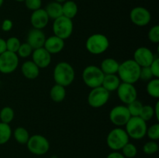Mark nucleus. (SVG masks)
I'll return each mask as SVG.
<instances>
[{
    "label": "nucleus",
    "mask_w": 159,
    "mask_h": 158,
    "mask_svg": "<svg viewBox=\"0 0 159 158\" xmlns=\"http://www.w3.org/2000/svg\"><path fill=\"white\" fill-rule=\"evenodd\" d=\"M78 12H79V8L74 1L68 0L62 3V14L64 16L72 20L76 16Z\"/></svg>",
    "instance_id": "23"
},
{
    "label": "nucleus",
    "mask_w": 159,
    "mask_h": 158,
    "mask_svg": "<svg viewBox=\"0 0 159 158\" xmlns=\"http://www.w3.org/2000/svg\"><path fill=\"white\" fill-rule=\"evenodd\" d=\"M54 1L57 2L61 3V4H62V3H64L65 1H67V0H54Z\"/></svg>",
    "instance_id": "44"
},
{
    "label": "nucleus",
    "mask_w": 159,
    "mask_h": 158,
    "mask_svg": "<svg viewBox=\"0 0 159 158\" xmlns=\"http://www.w3.org/2000/svg\"><path fill=\"white\" fill-rule=\"evenodd\" d=\"M143 105H144L140 101H138V99L127 104V107L129 112H130V116H139Z\"/></svg>",
    "instance_id": "29"
},
{
    "label": "nucleus",
    "mask_w": 159,
    "mask_h": 158,
    "mask_svg": "<svg viewBox=\"0 0 159 158\" xmlns=\"http://www.w3.org/2000/svg\"><path fill=\"white\" fill-rule=\"evenodd\" d=\"M6 50H6V40L0 37V54H2V53H4L5 51Z\"/></svg>",
    "instance_id": "42"
},
{
    "label": "nucleus",
    "mask_w": 159,
    "mask_h": 158,
    "mask_svg": "<svg viewBox=\"0 0 159 158\" xmlns=\"http://www.w3.org/2000/svg\"><path fill=\"white\" fill-rule=\"evenodd\" d=\"M130 18L132 23L138 26H145L151 22L152 15L148 9L142 6H137L131 9Z\"/></svg>",
    "instance_id": "12"
},
{
    "label": "nucleus",
    "mask_w": 159,
    "mask_h": 158,
    "mask_svg": "<svg viewBox=\"0 0 159 158\" xmlns=\"http://www.w3.org/2000/svg\"><path fill=\"white\" fill-rule=\"evenodd\" d=\"M31 56L32 61L40 69L48 68L51 62V54L43 47L34 50Z\"/></svg>",
    "instance_id": "15"
},
{
    "label": "nucleus",
    "mask_w": 159,
    "mask_h": 158,
    "mask_svg": "<svg viewBox=\"0 0 159 158\" xmlns=\"http://www.w3.org/2000/svg\"><path fill=\"white\" fill-rule=\"evenodd\" d=\"M15 1H16V2H24L25 0H15Z\"/></svg>",
    "instance_id": "46"
},
{
    "label": "nucleus",
    "mask_w": 159,
    "mask_h": 158,
    "mask_svg": "<svg viewBox=\"0 0 159 158\" xmlns=\"http://www.w3.org/2000/svg\"><path fill=\"white\" fill-rule=\"evenodd\" d=\"M49 17L44 9H39L33 11L30 15V23L34 29H43L49 22Z\"/></svg>",
    "instance_id": "17"
},
{
    "label": "nucleus",
    "mask_w": 159,
    "mask_h": 158,
    "mask_svg": "<svg viewBox=\"0 0 159 158\" xmlns=\"http://www.w3.org/2000/svg\"><path fill=\"white\" fill-rule=\"evenodd\" d=\"M154 113H155V116L156 117L157 120H159V101H157L156 104H155V107H154Z\"/></svg>",
    "instance_id": "43"
},
{
    "label": "nucleus",
    "mask_w": 159,
    "mask_h": 158,
    "mask_svg": "<svg viewBox=\"0 0 159 158\" xmlns=\"http://www.w3.org/2000/svg\"><path fill=\"white\" fill-rule=\"evenodd\" d=\"M153 77L154 76L149 67L141 68V71H140V79L141 80L144 81H149L150 80L153 79Z\"/></svg>",
    "instance_id": "37"
},
{
    "label": "nucleus",
    "mask_w": 159,
    "mask_h": 158,
    "mask_svg": "<svg viewBox=\"0 0 159 158\" xmlns=\"http://www.w3.org/2000/svg\"><path fill=\"white\" fill-rule=\"evenodd\" d=\"M12 136V129L9 124L0 122V145L9 142Z\"/></svg>",
    "instance_id": "26"
},
{
    "label": "nucleus",
    "mask_w": 159,
    "mask_h": 158,
    "mask_svg": "<svg viewBox=\"0 0 159 158\" xmlns=\"http://www.w3.org/2000/svg\"><path fill=\"white\" fill-rule=\"evenodd\" d=\"M155 116V113H154V107L150 105H143L142 108H141V113L139 115V117L141 118L144 121L148 122V121L151 120L152 118Z\"/></svg>",
    "instance_id": "31"
},
{
    "label": "nucleus",
    "mask_w": 159,
    "mask_h": 158,
    "mask_svg": "<svg viewBox=\"0 0 159 158\" xmlns=\"http://www.w3.org/2000/svg\"><path fill=\"white\" fill-rule=\"evenodd\" d=\"M110 41L107 36L102 33H95L88 37L85 42L87 50L94 55H99L107 50Z\"/></svg>",
    "instance_id": "3"
},
{
    "label": "nucleus",
    "mask_w": 159,
    "mask_h": 158,
    "mask_svg": "<svg viewBox=\"0 0 159 158\" xmlns=\"http://www.w3.org/2000/svg\"><path fill=\"white\" fill-rule=\"evenodd\" d=\"M25 6L28 9L35 11L41 8L42 0H25Z\"/></svg>",
    "instance_id": "38"
},
{
    "label": "nucleus",
    "mask_w": 159,
    "mask_h": 158,
    "mask_svg": "<svg viewBox=\"0 0 159 158\" xmlns=\"http://www.w3.org/2000/svg\"><path fill=\"white\" fill-rule=\"evenodd\" d=\"M107 158H125L122 153L119 151H113L107 155Z\"/></svg>",
    "instance_id": "41"
},
{
    "label": "nucleus",
    "mask_w": 159,
    "mask_h": 158,
    "mask_svg": "<svg viewBox=\"0 0 159 158\" xmlns=\"http://www.w3.org/2000/svg\"><path fill=\"white\" fill-rule=\"evenodd\" d=\"M53 32L54 36L64 40L69 38L73 32L72 20L64 15L54 20L53 23Z\"/></svg>",
    "instance_id": "8"
},
{
    "label": "nucleus",
    "mask_w": 159,
    "mask_h": 158,
    "mask_svg": "<svg viewBox=\"0 0 159 158\" xmlns=\"http://www.w3.org/2000/svg\"><path fill=\"white\" fill-rule=\"evenodd\" d=\"M146 135L151 140L156 141L159 139V124L155 123L147 129Z\"/></svg>",
    "instance_id": "35"
},
{
    "label": "nucleus",
    "mask_w": 159,
    "mask_h": 158,
    "mask_svg": "<svg viewBox=\"0 0 159 158\" xmlns=\"http://www.w3.org/2000/svg\"><path fill=\"white\" fill-rule=\"evenodd\" d=\"M6 50L10 52L16 53V54L17 50H18L19 47H20L21 42L19 40L17 37H11L6 40Z\"/></svg>",
    "instance_id": "32"
},
{
    "label": "nucleus",
    "mask_w": 159,
    "mask_h": 158,
    "mask_svg": "<svg viewBox=\"0 0 159 158\" xmlns=\"http://www.w3.org/2000/svg\"><path fill=\"white\" fill-rule=\"evenodd\" d=\"M65 47V40L56 36H51L46 38L43 48L48 51L50 54H56L62 51Z\"/></svg>",
    "instance_id": "18"
},
{
    "label": "nucleus",
    "mask_w": 159,
    "mask_h": 158,
    "mask_svg": "<svg viewBox=\"0 0 159 158\" xmlns=\"http://www.w3.org/2000/svg\"><path fill=\"white\" fill-rule=\"evenodd\" d=\"M19 57L16 53L5 51L0 54V72L9 74L14 72L18 68Z\"/></svg>",
    "instance_id": "10"
},
{
    "label": "nucleus",
    "mask_w": 159,
    "mask_h": 158,
    "mask_svg": "<svg viewBox=\"0 0 159 158\" xmlns=\"http://www.w3.org/2000/svg\"><path fill=\"white\" fill-rule=\"evenodd\" d=\"M3 2H4V0H0V7H1V6H2Z\"/></svg>",
    "instance_id": "45"
},
{
    "label": "nucleus",
    "mask_w": 159,
    "mask_h": 158,
    "mask_svg": "<svg viewBox=\"0 0 159 158\" xmlns=\"http://www.w3.org/2000/svg\"><path fill=\"white\" fill-rule=\"evenodd\" d=\"M146 90L151 97L158 99L159 98V79L155 77L149 81L146 87Z\"/></svg>",
    "instance_id": "27"
},
{
    "label": "nucleus",
    "mask_w": 159,
    "mask_h": 158,
    "mask_svg": "<svg viewBox=\"0 0 159 158\" xmlns=\"http://www.w3.org/2000/svg\"><path fill=\"white\" fill-rule=\"evenodd\" d=\"M50 97L51 100L55 102H61L66 97L65 87L55 84L50 91Z\"/></svg>",
    "instance_id": "24"
},
{
    "label": "nucleus",
    "mask_w": 159,
    "mask_h": 158,
    "mask_svg": "<svg viewBox=\"0 0 159 158\" xmlns=\"http://www.w3.org/2000/svg\"><path fill=\"white\" fill-rule=\"evenodd\" d=\"M159 150V146L156 141L151 140L146 143L143 147V151L145 154L152 155L156 153Z\"/></svg>",
    "instance_id": "34"
},
{
    "label": "nucleus",
    "mask_w": 159,
    "mask_h": 158,
    "mask_svg": "<svg viewBox=\"0 0 159 158\" xmlns=\"http://www.w3.org/2000/svg\"><path fill=\"white\" fill-rule=\"evenodd\" d=\"M121 81L116 74H105L102 86L109 92L116 91L119 85H120Z\"/></svg>",
    "instance_id": "20"
},
{
    "label": "nucleus",
    "mask_w": 159,
    "mask_h": 158,
    "mask_svg": "<svg viewBox=\"0 0 159 158\" xmlns=\"http://www.w3.org/2000/svg\"><path fill=\"white\" fill-rule=\"evenodd\" d=\"M119 62L113 58H106L101 62L100 69L104 74H114L117 73L119 68Z\"/></svg>",
    "instance_id": "21"
},
{
    "label": "nucleus",
    "mask_w": 159,
    "mask_h": 158,
    "mask_svg": "<svg viewBox=\"0 0 159 158\" xmlns=\"http://www.w3.org/2000/svg\"><path fill=\"white\" fill-rule=\"evenodd\" d=\"M21 71L23 75L30 80L36 79L40 74V68L32 60H26L22 64Z\"/></svg>",
    "instance_id": "19"
},
{
    "label": "nucleus",
    "mask_w": 159,
    "mask_h": 158,
    "mask_svg": "<svg viewBox=\"0 0 159 158\" xmlns=\"http://www.w3.org/2000/svg\"><path fill=\"white\" fill-rule=\"evenodd\" d=\"M14 110L11 107L6 106L0 111V120L2 122L9 124L14 119Z\"/></svg>",
    "instance_id": "28"
},
{
    "label": "nucleus",
    "mask_w": 159,
    "mask_h": 158,
    "mask_svg": "<svg viewBox=\"0 0 159 158\" xmlns=\"http://www.w3.org/2000/svg\"><path fill=\"white\" fill-rule=\"evenodd\" d=\"M120 100L124 104H129L138 98V91L133 84L121 82L116 89Z\"/></svg>",
    "instance_id": "13"
},
{
    "label": "nucleus",
    "mask_w": 159,
    "mask_h": 158,
    "mask_svg": "<svg viewBox=\"0 0 159 158\" xmlns=\"http://www.w3.org/2000/svg\"><path fill=\"white\" fill-rule=\"evenodd\" d=\"M13 136L16 141L20 144H26L30 139V133L24 127L19 126L14 130Z\"/></svg>",
    "instance_id": "25"
},
{
    "label": "nucleus",
    "mask_w": 159,
    "mask_h": 158,
    "mask_svg": "<svg viewBox=\"0 0 159 158\" xmlns=\"http://www.w3.org/2000/svg\"><path fill=\"white\" fill-rule=\"evenodd\" d=\"M122 154L125 156V158H134L138 154V149L134 144L131 143H127L122 149Z\"/></svg>",
    "instance_id": "30"
},
{
    "label": "nucleus",
    "mask_w": 159,
    "mask_h": 158,
    "mask_svg": "<svg viewBox=\"0 0 159 158\" xmlns=\"http://www.w3.org/2000/svg\"><path fill=\"white\" fill-rule=\"evenodd\" d=\"M53 77L56 84L68 87L74 81L75 77L74 68L65 61L59 62L54 67Z\"/></svg>",
    "instance_id": "2"
},
{
    "label": "nucleus",
    "mask_w": 159,
    "mask_h": 158,
    "mask_svg": "<svg viewBox=\"0 0 159 158\" xmlns=\"http://www.w3.org/2000/svg\"><path fill=\"white\" fill-rule=\"evenodd\" d=\"M46 36L42 29H37L33 28L27 34L26 43L33 48V50L43 47L44 42L46 40Z\"/></svg>",
    "instance_id": "16"
},
{
    "label": "nucleus",
    "mask_w": 159,
    "mask_h": 158,
    "mask_svg": "<svg viewBox=\"0 0 159 158\" xmlns=\"http://www.w3.org/2000/svg\"><path fill=\"white\" fill-rule=\"evenodd\" d=\"M12 27H13V23H12V20H9V19H6L3 20L1 26H0L2 30L4 32H9L12 29Z\"/></svg>",
    "instance_id": "40"
},
{
    "label": "nucleus",
    "mask_w": 159,
    "mask_h": 158,
    "mask_svg": "<svg viewBox=\"0 0 159 158\" xmlns=\"http://www.w3.org/2000/svg\"><path fill=\"white\" fill-rule=\"evenodd\" d=\"M155 58V54L149 48L146 46H141L134 51L133 60L141 68H144L150 66Z\"/></svg>",
    "instance_id": "14"
},
{
    "label": "nucleus",
    "mask_w": 159,
    "mask_h": 158,
    "mask_svg": "<svg viewBox=\"0 0 159 158\" xmlns=\"http://www.w3.org/2000/svg\"><path fill=\"white\" fill-rule=\"evenodd\" d=\"M105 74L99 67L96 65H89L82 71V80L85 85L90 88L102 86Z\"/></svg>",
    "instance_id": "6"
},
{
    "label": "nucleus",
    "mask_w": 159,
    "mask_h": 158,
    "mask_svg": "<svg viewBox=\"0 0 159 158\" xmlns=\"http://www.w3.org/2000/svg\"><path fill=\"white\" fill-rule=\"evenodd\" d=\"M148 40L153 43H159V26L155 25L152 26L148 31Z\"/></svg>",
    "instance_id": "36"
},
{
    "label": "nucleus",
    "mask_w": 159,
    "mask_h": 158,
    "mask_svg": "<svg viewBox=\"0 0 159 158\" xmlns=\"http://www.w3.org/2000/svg\"><path fill=\"white\" fill-rule=\"evenodd\" d=\"M147 122L139 116H131L125 125V130L129 137L134 139H141L146 136Z\"/></svg>",
    "instance_id": "4"
},
{
    "label": "nucleus",
    "mask_w": 159,
    "mask_h": 158,
    "mask_svg": "<svg viewBox=\"0 0 159 158\" xmlns=\"http://www.w3.org/2000/svg\"><path fill=\"white\" fill-rule=\"evenodd\" d=\"M140 71L141 67L133 59H129L120 64L117 74L121 82L134 85L140 80Z\"/></svg>",
    "instance_id": "1"
},
{
    "label": "nucleus",
    "mask_w": 159,
    "mask_h": 158,
    "mask_svg": "<svg viewBox=\"0 0 159 158\" xmlns=\"http://www.w3.org/2000/svg\"><path fill=\"white\" fill-rule=\"evenodd\" d=\"M33 50H34L33 48L26 42V43H23L20 44L16 54L18 55V57H22V58H26L32 54Z\"/></svg>",
    "instance_id": "33"
},
{
    "label": "nucleus",
    "mask_w": 159,
    "mask_h": 158,
    "mask_svg": "<svg viewBox=\"0 0 159 158\" xmlns=\"http://www.w3.org/2000/svg\"><path fill=\"white\" fill-rule=\"evenodd\" d=\"M27 149L31 153L37 156L44 155L50 149V143L45 136L40 134L33 135L30 136L26 143Z\"/></svg>",
    "instance_id": "7"
},
{
    "label": "nucleus",
    "mask_w": 159,
    "mask_h": 158,
    "mask_svg": "<svg viewBox=\"0 0 159 158\" xmlns=\"http://www.w3.org/2000/svg\"><path fill=\"white\" fill-rule=\"evenodd\" d=\"M110 99V92L102 86L92 88L88 95V104L95 108H101L107 103Z\"/></svg>",
    "instance_id": "9"
},
{
    "label": "nucleus",
    "mask_w": 159,
    "mask_h": 158,
    "mask_svg": "<svg viewBox=\"0 0 159 158\" xmlns=\"http://www.w3.org/2000/svg\"><path fill=\"white\" fill-rule=\"evenodd\" d=\"M151 71H152V74H153L154 77L155 78H158L159 77V58L158 57H155L151 65L149 66Z\"/></svg>",
    "instance_id": "39"
},
{
    "label": "nucleus",
    "mask_w": 159,
    "mask_h": 158,
    "mask_svg": "<svg viewBox=\"0 0 159 158\" xmlns=\"http://www.w3.org/2000/svg\"><path fill=\"white\" fill-rule=\"evenodd\" d=\"M44 9L49 19H51V20H54L63 15V14H62V4L55 1L48 3Z\"/></svg>",
    "instance_id": "22"
},
{
    "label": "nucleus",
    "mask_w": 159,
    "mask_h": 158,
    "mask_svg": "<svg viewBox=\"0 0 159 158\" xmlns=\"http://www.w3.org/2000/svg\"><path fill=\"white\" fill-rule=\"evenodd\" d=\"M110 120L113 125L117 127L124 126L130 119V115L127 107L125 105H116L110 112Z\"/></svg>",
    "instance_id": "11"
},
{
    "label": "nucleus",
    "mask_w": 159,
    "mask_h": 158,
    "mask_svg": "<svg viewBox=\"0 0 159 158\" xmlns=\"http://www.w3.org/2000/svg\"><path fill=\"white\" fill-rule=\"evenodd\" d=\"M130 137L125 129L116 127L108 133L107 137V144L110 149L113 151L120 150L127 143Z\"/></svg>",
    "instance_id": "5"
}]
</instances>
